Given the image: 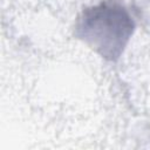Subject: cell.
Here are the masks:
<instances>
[{"label":"cell","instance_id":"6da1fadb","mask_svg":"<svg viewBox=\"0 0 150 150\" xmlns=\"http://www.w3.org/2000/svg\"><path fill=\"white\" fill-rule=\"evenodd\" d=\"M77 28L102 56L115 60L131 35L132 21L121 6L102 2L83 12Z\"/></svg>","mask_w":150,"mask_h":150}]
</instances>
